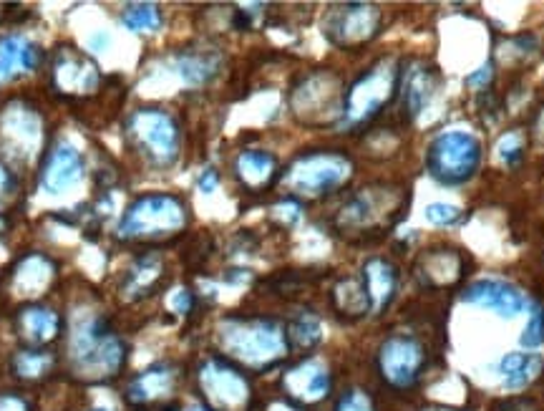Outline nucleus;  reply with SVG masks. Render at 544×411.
I'll use <instances>...</instances> for the list:
<instances>
[{
    "label": "nucleus",
    "instance_id": "obj_27",
    "mask_svg": "<svg viewBox=\"0 0 544 411\" xmlns=\"http://www.w3.org/2000/svg\"><path fill=\"white\" fill-rule=\"evenodd\" d=\"M172 384H174L172 369H169V366H154V369L144 371V374L131 384L129 399L139 401V404H142V401L159 399V396L169 394Z\"/></svg>",
    "mask_w": 544,
    "mask_h": 411
},
{
    "label": "nucleus",
    "instance_id": "obj_34",
    "mask_svg": "<svg viewBox=\"0 0 544 411\" xmlns=\"http://www.w3.org/2000/svg\"><path fill=\"white\" fill-rule=\"evenodd\" d=\"M461 215H464V212H461L459 207L446 205V202H431L424 212L426 220L436 227H454L456 222L461 220Z\"/></svg>",
    "mask_w": 544,
    "mask_h": 411
},
{
    "label": "nucleus",
    "instance_id": "obj_42",
    "mask_svg": "<svg viewBox=\"0 0 544 411\" xmlns=\"http://www.w3.org/2000/svg\"><path fill=\"white\" fill-rule=\"evenodd\" d=\"M91 411H109V409H104V406H99V409H91Z\"/></svg>",
    "mask_w": 544,
    "mask_h": 411
},
{
    "label": "nucleus",
    "instance_id": "obj_7",
    "mask_svg": "<svg viewBox=\"0 0 544 411\" xmlns=\"http://www.w3.org/2000/svg\"><path fill=\"white\" fill-rule=\"evenodd\" d=\"M131 142L157 167H169L179 157V124L164 109H139L129 119Z\"/></svg>",
    "mask_w": 544,
    "mask_h": 411
},
{
    "label": "nucleus",
    "instance_id": "obj_31",
    "mask_svg": "<svg viewBox=\"0 0 544 411\" xmlns=\"http://www.w3.org/2000/svg\"><path fill=\"white\" fill-rule=\"evenodd\" d=\"M162 273V263L159 258H142L136 263V270L129 275V290L131 293H142V290H149L154 285V280Z\"/></svg>",
    "mask_w": 544,
    "mask_h": 411
},
{
    "label": "nucleus",
    "instance_id": "obj_38",
    "mask_svg": "<svg viewBox=\"0 0 544 411\" xmlns=\"http://www.w3.org/2000/svg\"><path fill=\"white\" fill-rule=\"evenodd\" d=\"M192 303H194V298H192V293H189V290H179L177 296L172 298V308L177 313H189Z\"/></svg>",
    "mask_w": 544,
    "mask_h": 411
},
{
    "label": "nucleus",
    "instance_id": "obj_5",
    "mask_svg": "<svg viewBox=\"0 0 544 411\" xmlns=\"http://www.w3.org/2000/svg\"><path fill=\"white\" fill-rule=\"evenodd\" d=\"M484 149L479 137L464 129H446L431 139L426 149V172L444 187H461L471 182L482 167Z\"/></svg>",
    "mask_w": 544,
    "mask_h": 411
},
{
    "label": "nucleus",
    "instance_id": "obj_28",
    "mask_svg": "<svg viewBox=\"0 0 544 411\" xmlns=\"http://www.w3.org/2000/svg\"><path fill=\"white\" fill-rule=\"evenodd\" d=\"M288 341H293L298 348H313L323 341V323H320L318 316H313L310 311L298 313V316L290 321L288 326Z\"/></svg>",
    "mask_w": 544,
    "mask_h": 411
},
{
    "label": "nucleus",
    "instance_id": "obj_15",
    "mask_svg": "<svg viewBox=\"0 0 544 411\" xmlns=\"http://www.w3.org/2000/svg\"><path fill=\"white\" fill-rule=\"evenodd\" d=\"M81 177H84V159L79 149L71 144H58L43 162L41 187L48 195H61L79 185Z\"/></svg>",
    "mask_w": 544,
    "mask_h": 411
},
{
    "label": "nucleus",
    "instance_id": "obj_22",
    "mask_svg": "<svg viewBox=\"0 0 544 411\" xmlns=\"http://www.w3.org/2000/svg\"><path fill=\"white\" fill-rule=\"evenodd\" d=\"M16 326L21 336L31 343H46L58 333V313L43 306H28L18 313Z\"/></svg>",
    "mask_w": 544,
    "mask_h": 411
},
{
    "label": "nucleus",
    "instance_id": "obj_43",
    "mask_svg": "<svg viewBox=\"0 0 544 411\" xmlns=\"http://www.w3.org/2000/svg\"><path fill=\"white\" fill-rule=\"evenodd\" d=\"M275 411H288V409H275Z\"/></svg>",
    "mask_w": 544,
    "mask_h": 411
},
{
    "label": "nucleus",
    "instance_id": "obj_36",
    "mask_svg": "<svg viewBox=\"0 0 544 411\" xmlns=\"http://www.w3.org/2000/svg\"><path fill=\"white\" fill-rule=\"evenodd\" d=\"M217 185H220V174H217V169H204L202 174H199L197 187L204 192V195H210V192L217 190Z\"/></svg>",
    "mask_w": 544,
    "mask_h": 411
},
{
    "label": "nucleus",
    "instance_id": "obj_1",
    "mask_svg": "<svg viewBox=\"0 0 544 411\" xmlns=\"http://www.w3.org/2000/svg\"><path fill=\"white\" fill-rule=\"evenodd\" d=\"M227 354L250 366H270L288 354V333L278 321L262 316H230L220 323Z\"/></svg>",
    "mask_w": 544,
    "mask_h": 411
},
{
    "label": "nucleus",
    "instance_id": "obj_16",
    "mask_svg": "<svg viewBox=\"0 0 544 411\" xmlns=\"http://www.w3.org/2000/svg\"><path fill=\"white\" fill-rule=\"evenodd\" d=\"M436 89H439V71L426 61H416L408 69H403L398 94H401L403 111H406L408 119H416L431 104Z\"/></svg>",
    "mask_w": 544,
    "mask_h": 411
},
{
    "label": "nucleus",
    "instance_id": "obj_12",
    "mask_svg": "<svg viewBox=\"0 0 544 411\" xmlns=\"http://www.w3.org/2000/svg\"><path fill=\"white\" fill-rule=\"evenodd\" d=\"M343 96L340 94V81L330 74H313L303 79V84L295 89L293 94V109L295 114L310 119V116H320L323 119H338L343 114Z\"/></svg>",
    "mask_w": 544,
    "mask_h": 411
},
{
    "label": "nucleus",
    "instance_id": "obj_18",
    "mask_svg": "<svg viewBox=\"0 0 544 411\" xmlns=\"http://www.w3.org/2000/svg\"><path fill=\"white\" fill-rule=\"evenodd\" d=\"M235 180L247 192H262L280 182L278 159L265 149H245L235 159Z\"/></svg>",
    "mask_w": 544,
    "mask_h": 411
},
{
    "label": "nucleus",
    "instance_id": "obj_33",
    "mask_svg": "<svg viewBox=\"0 0 544 411\" xmlns=\"http://www.w3.org/2000/svg\"><path fill=\"white\" fill-rule=\"evenodd\" d=\"M524 348H539L544 343V306L542 303H534L532 313H529V321L524 326L522 338H519Z\"/></svg>",
    "mask_w": 544,
    "mask_h": 411
},
{
    "label": "nucleus",
    "instance_id": "obj_21",
    "mask_svg": "<svg viewBox=\"0 0 544 411\" xmlns=\"http://www.w3.org/2000/svg\"><path fill=\"white\" fill-rule=\"evenodd\" d=\"M41 64V48L21 36L0 38V76H13L16 71H33Z\"/></svg>",
    "mask_w": 544,
    "mask_h": 411
},
{
    "label": "nucleus",
    "instance_id": "obj_17",
    "mask_svg": "<svg viewBox=\"0 0 544 411\" xmlns=\"http://www.w3.org/2000/svg\"><path fill=\"white\" fill-rule=\"evenodd\" d=\"M361 285L366 290L371 313H383L396 298L398 270L386 258H368L361 268Z\"/></svg>",
    "mask_w": 544,
    "mask_h": 411
},
{
    "label": "nucleus",
    "instance_id": "obj_6",
    "mask_svg": "<svg viewBox=\"0 0 544 411\" xmlns=\"http://www.w3.org/2000/svg\"><path fill=\"white\" fill-rule=\"evenodd\" d=\"M189 210L177 195H144L126 207L119 232L126 240H157L177 235L187 227Z\"/></svg>",
    "mask_w": 544,
    "mask_h": 411
},
{
    "label": "nucleus",
    "instance_id": "obj_23",
    "mask_svg": "<svg viewBox=\"0 0 544 411\" xmlns=\"http://www.w3.org/2000/svg\"><path fill=\"white\" fill-rule=\"evenodd\" d=\"M542 364L544 361L539 354H507L499 361L497 371L507 389H524L537 379Z\"/></svg>",
    "mask_w": 544,
    "mask_h": 411
},
{
    "label": "nucleus",
    "instance_id": "obj_35",
    "mask_svg": "<svg viewBox=\"0 0 544 411\" xmlns=\"http://www.w3.org/2000/svg\"><path fill=\"white\" fill-rule=\"evenodd\" d=\"M335 411H376V409H373V401L366 391L351 389L340 396L338 404H335Z\"/></svg>",
    "mask_w": 544,
    "mask_h": 411
},
{
    "label": "nucleus",
    "instance_id": "obj_10",
    "mask_svg": "<svg viewBox=\"0 0 544 411\" xmlns=\"http://www.w3.org/2000/svg\"><path fill=\"white\" fill-rule=\"evenodd\" d=\"M378 371L393 389H411L426 366V346L416 336L393 333L378 348Z\"/></svg>",
    "mask_w": 544,
    "mask_h": 411
},
{
    "label": "nucleus",
    "instance_id": "obj_40",
    "mask_svg": "<svg viewBox=\"0 0 544 411\" xmlns=\"http://www.w3.org/2000/svg\"><path fill=\"white\" fill-rule=\"evenodd\" d=\"M13 192V174L0 164V200H6Z\"/></svg>",
    "mask_w": 544,
    "mask_h": 411
},
{
    "label": "nucleus",
    "instance_id": "obj_19",
    "mask_svg": "<svg viewBox=\"0 0 544 411\" xmlns=\"http://www.w3.org/2000/svg\"><path fill=\"white\" fill-rule=\"evenodd\" d=\"M283 386L293 399L303 401V404H315V401L325 399L330 391V374L325 364L320 361H303L295 369H290L283 376Z\"/></svg>",
    "mask_w": 544,
    "mask_h": 411
},
{
    "label": "nucleus",
    "instance_id": "obj_41",
    "mask_svg": "<svg viewBox=\"0 0 544 411\" xmlns=\"http://www.w3.org/2000/svg\"><path fill=\"white\" fill-rule=\"evenodd\" d=\"M189 411H215V409H210V406H204V404H197V406H192Z\"/></svg>",
    "mask_w": 544,
    "mask_h": 411
},
{
    "label": "nucleus",
    "instance_id": "obj_24",
    "mask_svg": "<svg viewBox=\"0 0 544 411\" xmlns=\"http://www.w3.org/2000/svg\"><path fill=\"white\" fill-rule=\"evenodd\" d=\"M177 71L187 84L202 86L220 74V56H215V53H182L177 58Z\"/></svg>",
    "mask_w": 544,
    "mask_h": 411
},
{
    "label": "nucleus",
    "instance_id": "obj_2",
    "mask_svg": "<svg viewBox=\"0 0 544 411\" xmlns=\"http://www.w3.org/2000/svg\"><path fill=\"white\" fill-rule=\"evenodd\" d=\"M403 66L396 58H381L371 69L363 71L356 81L346 89L343 96V114H340V129H356L376 119L383 106L391 104L401 89Z\"/></svg>",
    "mask_w": 544,
    "mask_h": 411
},
{
    "label": "nucleus",
    "instance_id": "obj_11",
    "mask_svg": "<svg viewBox=\"0 0 544 411\" xmlns=\"http://www.w3.org/2000/svg\"><path fill=\"white\" fill-rule=\"evenodd\" d=\"M199 386L220 411H240L250 399L247 379L225 359H210L199 369Z\"/></svg>",
    "mask_w": 544,
    "mask_h": 411
},
{
    "label": "nucleus",
    "instance_id": "obj_20",
    "mask_svg": "<svg viewBox=\"0 0 544 411\" xmlns=\"http://www.w3.org/2000/svg\"><path fill=\"white\" fill-rule=\"evenodd\" d=\"M99 81V69L79 53L63 51L53 64V84L61 94H89Z\"/></svg>",
    "mask_w": 544,
    "mask_h": 411
},
{
    "label": "nucleus",
    "instance_id": "obj_13",
    "mask_svg": "<svg viewBox=\"0 0 544 411\" xmlns=\"http://www.w3.org/2000/svg\"><path fill=\"white\" fill-rule=\"evenodd\" d=\"M461 301L469 306L487 308L499 318H517L527 308V296L519 285L502 278H479L461 293Z\"/></svg>",
    "mask_w": 544,
    "mask_h": 411
},
{
    "label": "nucleus",
    "instance_id": "obj_4",
    "mask_svg": "<svg viewBox=\"0 0 544 411\" xmlns=\"http://www.w3.org/2000/svg\"><path fill=\"white\" fill-rule=\"evenodd\" d=\"M353 162L348 154L338 149H315L295 157L280 174V185L293 197H305V200H318V197L330 195L340 190L351 180Z\"/></svg>",
    "mask_w": 544,
    "mask_h": 411
},
{
    "label": "nucleus",
    "instance_id": "obj_30",
    "mask_svg": "<svg viewBox=\"0 0 544 411\" xmlns=\"http://www.w3.org/2000/svg\"><path fill=\"white\" fill-rule=\"evenodd\" d=\"M51 364H53L51 354H48V351H36V348L21 351V354H16V359H13V369H16V374L21 376V379H38V376H43L51 369Z\"/></svg>",
    "mask_w": 544,
    "mask_h": 411
},
{
    "label": "nucleus",
    "instance_id": "obj_3",
    "mask_svg": "<svg viewBox=\"0 0 544 411\" xmlns=\"http://www.w3.org/2000/svg\"><path fill=\"white\" fill-rule=\"evenodd\" d=\"M408 205V192L396 185H368L348 197L335 215V225L346 235H373L396 225Z\"/></svg>",
    "mask_w": 544,
    "mask_h": 411
},
{
    "label": "nucleus",
    "instance_id": "obj_37",
    "mask_svg": "<svg viewBox=\"0 0 544 411\" xmlns=\"http://www.w3.org/2000/svg\"><path fill=\"white\" fill-rule=\"evenodd\" d=\"M492 76H494L492 64H484L482 69L474 71V74H471V76H466V84H469V86H479V89H482V86H487L489 81H492Z\"/></svg>",
    "mask_w": 544,
    "mask_h": 411
},
{
    "label": "nucleus",
    "instance_id": "obj_39",
    "mask_svg": "<svg viewBox=\"0 0 544 411\" xmlns=\"http://www.w3.org/2000/svg\"><path fill=\"white\" fill-rule=\"evenodd\" d=\"M0 411H28V406L18 396H0Z\"/></svg>",
    "mask_w": 544,
    "mask_h": 411
},
{
    "label": "nucleus",
    "instance_id": "obj_8",
    "mask_svg": "<svg viewBox=\"0 0 544 411\" xmlns=\"http://www.w3.org/2000/svg\"><path fill=\"white\" fill-rule=\"evenodd\" d=\"M71 351H74L76 364L96 376L114 374L124 361V346L119 338L111 336V328L106 326L104 318L81 323L71 338Z\"/></svg>",
    "mask_w": 544,
    "mask_h": 411
},
{
    "label": "nucleus",
    "instance_id": "obj_29",
    "mask_svg": "<svg viewBox=\"0 0 544 411\" xmlns=\"http://www.w3.org/2000/svg\"><path fill=\"white\" fill-rule=\"evenodd\" d=\"M121 21L134 33H154L162 28V11L154 3H136V6H126Z\"/></svg>",
    "mask_w": 544,
    "mask_h": 411
},
{
    "label": "nucleus",
    "instance_id": "obj_9",
    "mask_svg": "<svg viewBox=\"0 0 544 411\" xmlns=\"http://www.w3.org/2000/svg\"><path fill=\"white\" fill-rule=\"evenodd\" d=\"M383 26L381 8L371 6V3H346L328 13L323 23V33L333 46L343 48V51H353L373 38H378Z\"/></svg>",
    "mask_w": 544,
    "mask_h": 411
},
{
    "label": "nucleus",
    "instance_id": "obj_32",
    "mask_svg": "<svg viewBox=\"0 0 544 411\" xmlns=\"http://www.w3.org/2000/svg\"><path fill=\"white\" fill-rule=\"evenodd\" d=\"M524 157V137L519 132H507L497 144V159L504 167H517Z\"/></svg>",
    "mask_w": 544,
    "mask_h": 411
},
{
    "label": "nucleus",
    "instance_id": "obj_25",
    "mask_svg": "<svg viewBox=\"0 0 544 411\" xmlns=\"http://www.w3.org/2000/svg\"><path fill=\"white\" fill-rule=\"evenodd\" d=\"M31 109H8V114L3 116V137L11 139L18 149H28L36 144L38 139V119L33 114H28Z\"/></svg>",
    "mask_w": 544,
    "mask_h": 411
},
{
    "label": "nucleus",
    "instance_id": "obj_26",
    "mask_svg": "<svg viewBox=\"0 0 544 411\" xmlns=\"http://www.w3.org/2000/svg\"><path fill=\"white\" fill-rule=\"evenodd\" d=\"M333 303L338 308V313L351 318H363L371 313V303H368L366 290H363L361 280L346 278L340 280L333 288Z\"/></svg>",
    "mask_w": 544,
    "mask_h": 411
},
{
    "label": "nucleus",
    "instance_id": "obj_14",
    "mask_svg": "<svg viewBox=\"0 0 544 411\" xmlns=\"http://www.w3.org/2000/svg\"><path fill=\"white\" fill-rule=\"evenodd\" d=\"M464 270V255L459 250L439 245V248H431L421 255L419 263H416V278L421 280L424 288L439 290L459 283L464 278Z\"/></svg>",
    "mask_w": 544,
    "mask_h": 411
}]
</instances>
